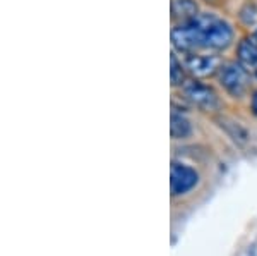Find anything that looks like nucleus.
I'll return each instance as SVG.
<instances>
[{
    "mask_svg": "<svg viewBox=\"0 0 257 256\" xmlns=\"http://www.w3.org/2000/svg\"><path fill=\"white\" fill-rule=\"evenodd\" d=\"M209 16H196V18L184 21L172 31V41L177 50L192 53L197 48L204 47V28Z\"/></svg>",
    "mask_w": 257,
    "mask_h": 256,
    "instance_id": "nucleus-1",
    "label": "nucleus"
},
{
    "mask_svg": "<svg viewBox=\"0 0 257 256\" xmlns=\"http://www.w3.org/2000/svg\"><path fill=\"white\" fill-rule=\"evenodd\" d=\"M219 81L230 95L242 97L248 86V74L242 65L231 62L219 69Z\"/></svg>",
    "mask_w": 257,
    "mask_h": 256,
    "instance_id": "nucleus-2",
    "label": "nucleus"
},
{
    "mask_svg": "<svg viewBox=\"0 0 257 256\" xmlns=\"http://www.w3.org/2000/svg\"><path fill=\"white\" fill-rule=\"evenodd\" d=\"M231 38H233V31H231L230 24L209 16L204 28V47L221 50L231 43Z\"/></svg>",
    "mask_w": 257,
    "mask_h": 256,
    "instance_id": "nucleus-3",
    "label": "nucleus"
},
{
    "mask_svg": "<svg viewBox=\"0 0 257 256\" xmlns=\"http://www.w3.org/2000/svg\"><path fill=\"white\" fill-rule=\"evenodd\" d=\"M199 176L194 168L187 167V165H182L173 162L172 170H170V188H172V195L178 196L184 195V193L190 191L194 186L197 184Z\"/></svg>",
    "mask_w": 257,
    "mask_h": 256,
    "instance_id": "nucleus-4",
    "label": "nucleus"
},
{
    "mask_svg": "<svg viewBox=\"0 0 257 256\" xmlns=\"http://www.w3.org/2000/svg\"><path fill=\"white\" fill-rule=\"evenodd\" d=\"M184 95L189 102H192L194 105L199 107V109H202V110H213L218 107L216 93H214L209 86L202 84V82H197V81L185 82Z\"/></svg>",
    "mask_w": 257,
    "mask_h": 256,
    "instance_id": "nucleus-5",
    "label": "nucleus"
},
{
    "mask_svg": "<svg viewBox=\"0 0 257 256\" xmlns=\"http://www.w3.org/2000/svg\"><path fill=\"white\" fill-rule=\"evenodd\" d=\"M187 69L197 77L213 76L219 69V59L213 55H190L187 59Z\"/></svg>",
    "mask_w": 257,
    "mask_h": 256,
    "instance_id": "nucleus-6",
    "label": "nucleus"
},
{
    "mask_svg": "<svg viewBox=\"0 0 257 256\" xmlns=\"http://www.w3.org/2000/svg\"><path fill=\"white\" fill-rule=\"evenodd\" d=\"M238 60L245 67H257V38H243L240 41Z\"/></svg>",
    "mask_w": 257,
    "mask_h": 256,
    "instance_id": "nucleus-7",
    "label": "nucleus"
},
{
    "mask_svg": "<svg viewBox=\"0 0 257 256\" xmlns=\"http://www.w3.org/2000/svg\"><path fill=\"white\" fill-rule=\"evenodd\" d=\"M173 16L189 21L197 16V6L192 0H175L173 2Z\"/></svg>",
    "mask_w": 257,
    "mask_h": 256,
    "instance_id": "nucleus-8",
    "label": "nucleus"
},
{
    "mask_svg": "<svg viewBox=\"0 0 257 256\" xmlns=\"http://www.w3.org/2000/svg\"><path fill=\"white\" fill-rule=\"evenodd\" d=\"M190 134V124L187 119H184L182 115L172 114V136L175 139L185 138Z\"/></svg>",
    "mask_w": 257,
    "mask_h": 256,
    "instance_id": "nucleus-9",
    "label": "nucleus"
},
{
    "mask_svg": "<svg viewBox=\"0 0 257 256\" xmlns=\"http://www.w3.org/2000/svg\"><path fill=\"white\" fill-rule=\"evenodd\" d=\"M184 81V72H182V65L178 64L175 55H172V84L178 86Z\"/></svg>",
    "mask_w": 257,
    "mask_h": 256,
    "instance_id": "nucleus-10",
    "label": "nucleus"
},
{
    "mask_svg": "<svg viewBox=\"0 0 257 256\" xmlns=\"http://www.w3.org/2000/svg\"><path fill=\"white\" fill-rule=\"evenodd\" d=\"M252 110H254V114L257 115V92L254 93V97H252Z\"/></svg>",
    "mask_w": 257,
    "mask_h": 256,
    "instance_id": "nucleus-11",
    "label": "nucleus"
},
{
    "mask_svg": "<svg viewBox=\"0 0 257 256\" xmlns=\"http://www.w3.org/2000/svg\"><path fill=\"white\" fill-rule=\"evenodd\" d=\"M255 38H257V35H255Z\"/></svg>",
    "mask_w": 257,
    "mask_h": 256,
    "instance_id": "nucleus-12",
    "label": "nucleus"
}]
</instances>
